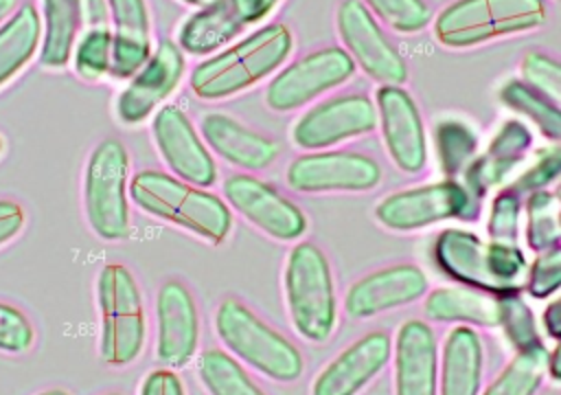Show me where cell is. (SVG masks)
I'll list each match as a JSON object with an SVG mask.
<instances>
[{"instance_id": "cell-51", "label": "cell", "mask_w": 561, "mask_h": 395, "mask_svg": "<svg viewBox=\"0 0 561 395\" xmlns=\"http://www.w3.org/2000/svg\"><path fill=\"white\" fill-rule=\"evenodd\" d=\"M184 2L195 4V7H204V4H208V2H213V0H184Z\"/></svg>"}, {"instance_id": "cell-6", "label": "cell", "mask_w": 561, "mask_h": 395, "mask_svg": "<svg viewBox=\"0 0 561 395\" xmlns=\"http://www.w3.org/2000/svg\"><path fill=\"white\" fill-rule=\"evenodd\" d=\"M543 22V0H454L436 15L434 35L447 48H471L535 31Z\"/></svg>"}, {"instance_id": "cell-20", "label": "cell", "mask_w": 561, "mask_h": 395, "mask_svg": "<svg viewBox=\"0 0 561 395\" xmlns=\"http://www.w3.org/2000/svg\"><path fill=\"white\" fill-rule=\"evenodd\" d=\"M392 353V338L377 329L342 349L313 380L311 395H357L373 382Z\"/></svg>"}, {"instance_id": "cell-2", "label": "cell", "mask_w": 561, "mask_h": 395, "mask_svg": "<svg viewBox=\"0 0 561 395\" xmlns=\"http://www.w3.org/2000/svg\"><path fill=\"white\" fill-rule=\"evenodd\" d=\"M129 200L142 213L208 244H221L232 228V211L219 195L158 169H142L129 178Z\"/></svg>"}, {"instance_id": "cell-50", "label": "cell", "mask_w": 561, "mask_h": 395, "mask_svg": "<svg viewBox=\"0 0 561 395\" xmlns=\"http://www.w3.org/2000/svg\"><path fill=\"white\" fill-rule=\"evenodd\" d=\"M37 395H70V393L64 391V388H46V391H42Z\"/></svg>"}, {"instance_id": "cell-38", "label": "cell", "mask_w": 561, "mask_h": 395, "mask_svg": "<svg viewBox=\"0 0 561 395\" xmlns=\"http://www.w3.org/2000/svg\"><path fill=\"white\" fill-rule=\"evenodd\" d=\"M519 211H522V198L517 193H513L508 187L497 191L491 204L489 222H486L489 237L502 244H517Z\"/></svg>"}, {"instance_id": "cell-39", "label": "cell", "mask_w": 561, "mask_h": 395, "mask_svg": "<svg viewBox=\"0 0 561 395\" xmlns=\"http://www.w3.org/2000/svg\"><path fill=\"white\" fill-rule=\"evenodd\" d=\"M557 178H561V145L541 149L537 160L508 189L519 198H528L535 191H543Z\"/></svg>"}, {"instance_id": "cell-8", "label": "cell", "mask_w": 561, "mask_h": 395, "mask_svg": "<svg viewBox=\"0 0 561 395\" xmlns=\"http://www.w3.org/2000/svg\"><path fill=\"white\" fill-rule=\"evenodd\" d=\"M129 154L110 136L90 154L83 171V211L90 228L103 241L129 237Z\"/></svg>"}, {"instance_id": "cell-28", "label": "cell", "mask_w": 561, "mask_h": 395, "mask_svg": "<svg viewBox=\"0 0 561 395\" xmlns=\"http://www.w3.org/2000/svg\"><path fill=\"white\" fill-rule=\"evenodd\" d=\"M83 24L81 0H42L39 66L61 70L70 64Z\"/></svg>"}, {"instance_id": "cell-4", "label": "cell", "mask_w": 561, "mask_h": 395, "mask_svg": "<svg viewBox=\"0 0 561 395\" xmlns=\"http://www.w3.org/2000/svg\"><path fill=\"white\" fill-rule=\"evenodd\" d=\"M283 287L296 334L309 342L329 340L337 323V298L322 248L311 241L296 244L287 255Z\"/></svg>"}, {"instance_id": "cell-1", "label": "cell", "mask_w": 561, "mask_h": 395, "mask_svg": "<svg viewBox=\"0 0 561 395\" xmlns=\"http://www.w3.org/2000/svg\"><path fill=\"white\" fill-rule=\"evenodd\" d=\"M294 35L283 22H272L199 61L188 86L197 99L221 101L272 75L291 53Z\"/></svg>"}, {"instance_id": "cell-54", "label": "cell", "mask_w": 561, "mask_h": 395, "mask_svg": "<svg viewBox=\"0 0 561 395\" xmlns=\"http://www.w3.org/2000/svg\"><path fill=\"white\" fill-rule=\"evenodd\" d=\"M105 395H123V393H105Z\"/></svg>"}, {"instance_id": "cell-41", "label": "cell", "mask_w": 561, "mask_h": 395, "mask_svg": "<svg viewBox=\"0 0 561 395\" xmlns=\"http://www.w3.org/2000/svg\"><path fill=\"white\" fill-rule=\"evenodd\" d=\"M35 342V329L28 316L11 303L0 301V351L26 353Z\"/></svg>"}, {"instance_id": "cell-24", "label": "cell", "mask_w": 561, "mask_h": 395, "mask_svg": "<svg viewBox=\"0 0 561 395\" xmlns=\"http://www.w3.org/2000/svg\"><path fill=\"white\" fill-rule=\"evenodd\" d=\"M112 24V64L114 79L134 77L149 59L151 18L145 0H107Z\"/></svg>"}, {"instance_id": "cell-13", "label": "cell", "mask_w": 561, "mask_h": 395, "mask_svg": "<svg viewBox=\"0 0 561 395\" xmlns=\"http://www.w3.org/2000/svg\"><path fill=\"white\" fill-rule=\"evenodd\" d=\"M221 191L232 211L276 241H294L307 230L305 213L276 187L252 173L228 176Z\"/></svg>"}, {"instance_id": "cell-53", "label": "cell", "mask_w": 561, "mask_h": 395, "mask_svg": "<svg viewBox=\"0 0 561 395\" xmlns=\"http://www.w3.org/2000/svg\"><path fill=\"white\" fill-rule=\"evenodd\" d=\"M554 193H557V195H559V200H561V187H559Z\"/></svg>"}, {"instance_id": "cell-48", "label": "cell", "mask_w": 561, "mask_h": 395, "mask_svg": "<svg viewBox=\"0 0 561 395\" xmlns=\"http://www.w3.org/2000/svg\"><path fill=\"white\" fill-rule=\"evenodd\" d=\"M20 7V0H0V24H4Z\"/></svg>"}, {"instance_id": "cell-43", "label": "cell", "mask_w": 561, "mask_h": 395, "mask_svg": "<svg viewBox=\"0 0 561 395\" xmlns=\"http://www.w3.org/2000/svg\"><path fill=\"white\" fill-rule=\"evenodd\" d=\"M140 395H186L182 380L173 369H153L140 386Z\"/></svg>"}, {"instance_id": "cell-21", "label": "cell", "mask_w": 561, "mask_h": 395, "mask_svg": "<svg viewBox=\"0 0 561 395\" xmlns=\"http://www.w3.org/2000/svg\"><path fill=\"white\" fill-rule=\"evenodd\" d=\"M202 140L232 167L248 171L267 169L278 158V143L224 112H206L199 119Z\"/></svg>"}, {"instance_id": "cell-18", "label": "cell", "mask_w": 561, "mask_h": 395, "mask_svg": "<svg viewBox=\"0 0 561 395\" xmlns=\"http://www.w3.org/2000/svg\"><path fill=\"white\" fill-rule=\"evenodd\" d=\"M156 356L164 369L186 366L199 342V314L191 290L180 279H167L156 294Z\"/></svg>"}, {"instance_id": "cell-31", "label": "cell", "mask_w": 561, "mask_h": 395, "mask_svg": "<svg viewBox=\"0 0 561 395\" xmlns=\"http://www.w3.org/2000/svg\"><path fill=\"white\" fill-rule=\"evenodd\" d=\"M197 375L208 395H265L243 366L221 349H206L199 353Z\"/></svg>"}, {"instance_id": "cell-49", "label": "cell", "mask_w": 561, "mask_h": 395, "mask_svg": "<svg viewBox=\"0 0 561 395\" xmlns=\"http://www.w3.org/2000/svg\"><path fill=\"white\" fill-rule=\"evenodd\" d=\"M280 0H254V7H256V13L259 18H265Z\"/></svg>"}, {"instance_id": "cell-11", "label": "cell", "mask_w": 561, "mask_h": 395, "mask_svg": "<svg viewBox=\"0 0 561 395\" xmlns=\"http://www.w3.org/2000/svg\"><path fill=\"white\" fill-rule=\"evenodd\" d=\"M289 189L298 193H366L381 182V167L359 151H307L285 171Z\"/></svg>"}, {"instance_id": "cell-36", "label": "cell", "mask_w": 561, "mask_h": 395, "mask_svg": "<svg viewBox=\"0 0 561 395\" xmlns=\"http://www.w3.org/2000/svg\"><path fill=\"white\" fill-rule=\"evenodd\" d=\"M366 9H370L386 26L397 33H419L430 20V7L423 0H362Z\"/></svg>"}, {"instance_id": "cell-15", "label": "cell", "mask_w": 561, "mask_h": 395, "mask_svg": "<svg viewBox=\"0 0 561 395\" xmlns=\"http://www.w3.org/2000/svg\"><path fill=\"white\" fill-rule=\"evenodd\" d=\"M153 143L171 173L195 187H210L217 180V165L210 149L178 105H164L151 123Z\"/></svg>"}, {"instance_id": "cell-29", "label": "cell", "mask_w": 561, "mask_h": 395, "mask_svg": "<svg viewBox=\"0 0 561 395\" xmlns=\"http://www.w3.org/2000/svg\"><path fill=\"white\" fill-rule=\"evenodd\" d=\"M39 40L42 18L33 4L24 2L4 24H0V88L35 57Z\"/></svg>"}, {"instance_id": "cell-52", "label": "cell", "mask_w": 561, "mask_h": 395, "mask_svg": "<svg viewBox=\"0 0 561 395\" xmlns=\"http://www.w3.org/2000/svg\"><path fill=\"white\" fill-rule=\"evenodd\" d=\"M2 149H4V140H2V136H0V154H2Z\"/></svg>"}, {"instance_id": "cell-32", "label": "cell", "mask_w": 561, "mask_h": 395, "mask_svg": "<svg viewBox=\"0 0 561 395\" xmlns=\"http://www.w3.org/2000/svg\"><path fill=\"white\" fill-rule=\"evenodd\" d=\"M546 362L543 345L517 351L482 395H535L546 377Z\"/></svg>"}, {"instance_id": "cell-16", "label": "cell", "mask_w": 561, "mask_h": 395, "mask_svg": "<svg viewBox=\"0 0 561 395\" xmlns=\"http://www.w3.org/2000/svg\"><path fill=\"white\" fill-rule=\"evenodd\" d=\"M377 119L386 151L403 173H421L427 165V134L421 112L401 86H379Z\"/></svg>"}, {"instance_id": "cell-27", "label": "cell", "mask_w": 561, "mask_h": 395, "mask_svg": "<svg viewBox=\"0 0 561 395\" xmlns=\"http://www.w3.org/2000/svg\"><path fill=\"white\" fill-rule=\"evenodd\" d=\"M430 320L493 329L502 323V296L476 287H436L423 305Z\"/></svg>"}, {"instance_id": "cell-3", "label": "cell", "mask_w": 561, "mask_h": 395, "mask_svg": "<svg viewBox=\"0 0 561 395\" xmlns=\"http://www.w3.org/2000/svg\"><path fill=\"white\" fill-rule=\"evenodd\" d=\"M432 259L443 274L460 285L491 294H515L528 276V261L517 244L484 241L460 228H445L436 235Z\"/></svg>"}, {"instance_id": "cell-47", "label": "cell", "mask_w": 561, "mask_h": 395, "mask_svg": "<svg viewBox=\"0 0 561 395\" xmlns=\"http://www.w3.org/2000/svg\"><path fill=\"white\" fill-rule=\"evenodd\" d=\"M546 373L554 380L561 382V338L557 342V347L548 353V362H546Z\"/></svg>"}, {"instance_id": "cell-7", "label": "cell", "mask_w": 561, "mask_h": 395, "mask_svg": "<svg viewBox=\"0 0 561 395\" xmlns=\"http://www.w3.org/2000/svg\"><path fill=\"white\" fill-rule=\"evenodd\" d=\"M96 305L101 318L99 353L110 366L131 364L147 338L140 287L123 263H105L96 274Z\"/></svg>"}, {"instance_id": "cell-12", "label": "cell", "mask_w": 561, "mask_h": 395, "mask_svg": "<svg viewBox=\"0 0 561 395\" xmlns=\"http://www.w3.org/2000/svg\"><path fill=\"white\" fill-rule=\"evenodd\" d=\"M335 24L346 53L373 81L381 86H401L408 79L405 59L362 0H342L335 13Z\"/></svg>"}, {"instance_id": "cell-42", "label": "cell", "mask_w": 561, "mask_h": 395, "mask_svg": "<svg viewBox=\"0 0 561 395\" xmlns=\"http://www.w3.org/2000/svg\"><path fill=\"white\" fill-rule=\"evenodd\" d=\"M524 287L535 298H546L561 287V244L550 250L537 252L535 261L528 266Z\"/></svg>"}, {"instance_id": "cell-9", "label": "cell", "mask_w": 561, "mask_h": 395, "mask_svg": "<svg viewBox=\"0 0 561 395\" xmlns=\"http://www.w3.org/2000/svg\"><path fill=\"white\" fill-rule=\"evenodd\" d=\"M482 202L456 178L388 193L375 206V219L394 233H414L447 219L476 222Z\"/></svg>"}, {"instance_id": "cell-34", "label": "cell", "mask_w": 561, "mask_h": 395, "mask_svg": "<svg viewBox=\"0 0 561 395\" xmlns=\"http://www.w3.org/2000/svg\"><path fill=\"white\" fill-rule=\"evenodd\" d=\"M434 140H436L440 169L447 178H456L465 173V169L476 158L478 138L471 132V127L460 121H454V119L438 121L434 129Z\"/></svg>"}, {"instance_id": "cell-10", "label": "cell", "mask_w": 561, "mask_h": 395, "mask_svg": "<svg viewBox=\"0 0 561 395\" xmlns=\"http://www.w3.org/2000/svg\"><path fill=\"white\" fill-rule=\"evenodd\" d=\"M353 75L355 61L351 55L340 46H327L274 75L265 90V103L274 112H291L346 83Z\"/></svg>"}, {"instance_id": "cell-26", "label": "cell", "mask_w": 561, "mask_h": 395, "mask_svg": "<svg viewBox=\"0 0 561 395\" xmlns=\"http://www.w3.org/2000/svg\"><path fill=\"white\" fill-rule=\"evenodd\" d=\"M484 347L476 329L454 327L438 362V395H480Z\"/></svg>"}, {"instance_id": "cell-46", "label": "cell", "mask_w": 561, "mask_h": 395, "mask_svg": "<svg viewBox=\"0 0 561 395\" xmlns=\"http://www.w3.org/2000/svg\"><path fill=\"white\" fill-rule=\"evenodd\" d=\"M541 323H543V329L548 336H552L557 340L561 338V294L557 298H552V303L543 309Z\"/></svg>"}, {"instance_id": "cell-37", "label": "cell", "mask_w": 561, "mask_h": 395, "mask_svg": "<svg viewBox=\"0 0 561 395\" xmlns=\"http://www.w3.org/2000/svg\"><path fill=\"white\" fill-rule=\"evenodd\" d=\"M502 296V323L506 338L515 347V351H524L537 345H543L535 325L533 309L519 298V294H500Z\"/></svg>"}, {"instance_id": "cell-25", "label": "cell", "mask_w": 561, "mask_h": 395, "mask_svg": "<svg viewBox=\"0 0 561 395\" xmlns=\"http://www.w3.org/2000/svg\"><path fill=\"white\" fill-rule=\"evenodd\" d=\"M530 129L519 121H506L489 143L486 151L465 169V187L482 202L486 191L500 184L528 154Z\"/></svg>"}, {"instance_id": "cell-30", "label": "cell", "mask_w": 561, "mask_h": 395, "mask_svg": "<svg viewBox=\"0 0 561 395\" xmlns=\"http://www.w3.org/2000/svg\"><path fill=\"white\" fill-rule=\"evenodd\" d=\"M500 101L526 116L541 136L561 145V105L522 79H511L500 88Z\"/></svg>"}, {"instance_id": "cell-5", "label": "cell", "mask_w": 561, "mask_h": 395, "mask_svg": "<svg viewBox=\"0 0 561 395\" xmlns=\"http://www.w3.org/2000/svg\"><path fill=\"white\" fill-rule=\"evenodd\" d=\"M215 331L232 356L274 382H294L302 375L298 347L239 298H224L217 305Z\"/></svg>"}, {"instance_id": "cell-23", "label": "cell", "mask_w": 561, "mask_h": 395, "mask_svg": "<svg viewBox=\"0 0 561 395\" xmlns=\"http://www.w3.org/2000/svg\"><path fill=\"white\" fill-rule=\"evenodd\" d=\"M259 20L252 0H213L182 22L175 44L182 53L210 55Z\"/></svg>"}, {"instance_id": "cell-40", "label": "cell", "mask_w": 561, "mask_h": 395, "mask_svg": "<svg viewBox=\"0 0 561 395\" xmlns=\"http://www.w3.org/2000/svg\"><path fill=\"white\" fill-rule=\"evenodd\" d=\"M519 68L526 83L543 92L557 105L561 103V61L559 59L539 50H530L524 55Z\"/></svg>"}, {"instance_id": "cell-19", "label": "cell", "mask_w": 561, "mask_h": 395, "mask_svg": "<svg viewBox=\"0 0 561 395\" xmlns=\"http://www.w3.org/2000/svg\"><path fill=\"white\" fill-rule=\"evenodd\" d=\"M427 292V274L414 263H394L357 279L344 296V312L364 320L390 309L405 307Z\"/></svg>"}, {"instance_id": "cell-17", "label": "cell", "mask_w": 561, "mask_h": 395, "mask_svg": "<svg viewBox=\"0 0 561 395\" xmlns=\"http://www.w3.org/2000/svg\"><path fill=\"white\" fill-rule=\"evenodd\" d=\"M186 61L173 40H162L116 97V116L125 125L142 123L180 86Z\"/></svg>"}, {"instance_id": "cell-22", "label": "cell", "mask_w": 561, "mask_h": 395, "mask_svg": "<svg viewBox=\"0 0 561 395\" xmlns=\"http://www.w3.org/2000/svg\"><path fill=\"white\" fill-rule=\"evenodd\" d=\"M394 395H438V347L432 327L405 320L394 338Z\"/></svg>"}, {"instance_id": "cell-44", "label": "cell", "mask_w": 561, "mask_h": 395, "mask_svg": "<svg viewBox=\"0 0 561 395\" xmlns=\"http://www.w3.org/2000/svg\"><path fill=\"white\" fill-rule=\"evenodd\" d=\"M24 208L13 200H0V248L11 244L24 228Z\"/></svg>"}, {"instance_id": "cell-35", "label": "cell", "mask_w": 561, "mask_h": 395, "mask_svg": "<svg viewBox=\"0 0 561 395\" xmlns=\"http://www.w3.org/2000/svg\"><path fill=\"white\" fill-rule=\"evenodd\" d=\"M112 64V29L94 26L85 29L72 50L75 72L83 81H99L103 75H110Z\"/></svg>"}, {"instance_id": "cell-33", "label": "cell", "mask_w": 561, "mask_h": 395, "mask_svg": "<svg viewBox=\"0 0 561 395\" xmlns=\"http://www.w3.org/2000/svg\"><path fill=\"white\" fill-rule=\"evenodd\" d=\"M526 244L535 252L561 244V200L552 191H535L526 200Z\"/></svg>"}, {"instance_id": "cell-45", "label": "cell", "mask_w": 561, "mask_h": 395, "mask_svg": "<svg viewBox=\"0 0 561 395\" xmlns=\"http://www.w3.org/2000/svg\"><path fill=\"white\" fill-rule=\"evenodd\" d=\"M81 9H83V24H85V29L110 26L107 0H81Z\"/></svg>"}, {"instance_id": "cell-14", "label": "cell", "mask_w": 561, "mask_h": 395, "mask_svg": "<svg viewBox=\"0 0 561 395\" xmlns=\"http://www.w3.org/2000/svg\"><path fill=\"white\" fill-rule=\"evenodd\" d=\"M377 108L366 94H342L307 110L291 127V140L305 151H322L370 134Z\"/></svg>"}]
</instances>
